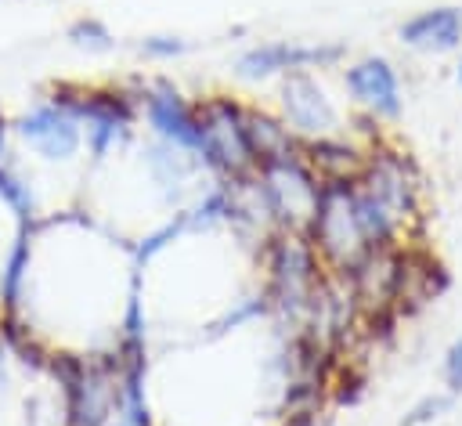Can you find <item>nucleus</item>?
I'll return each instance as SVG.
<instances>
[{"mask_svg": "<svg viewBox=\"0 0 462 426\" xmlns=\"http://www.w3.org/2000/svg\"><path fill=\"white\" fill-rule=\"evenodd\" d=\"M134 47H137V54L144 61H177V58H184L191 51V43L184 36H177V32H148Z\"/></svg>", "mask_w": 462, "mask_h": 426, "instance_id": "obj_11", "label": "nucleus"}, {"mask_svg": "<svg viewBox=\"0 0 462 426\" xmlns=\"http://www.w3.org/2000/svg\"><path fill=\"white\" fill-rule=\"evenodd\" d=\"M199 162L213 181H249L256 152L249 141V101L231 94H209L199 101Z\"/></svg>", "mask_w": 462, "mask_h": 426, "instance_id": "obj_1", "label": "nucleus"}, {"mask_svg": "<svg viewBox=\"0 0 462 426\" xmlns=\"http://www.w3.org/2000/svg\"><path fill=\"white\" fill-rule=\"evenodd\" d=\"M278 119L300 144L343 134V116L318 83V72H292L278 79Z\"/></svg>", "mask_w": 462, "mask_h": 426, "instance_id": "obj_6", "label": "nucleus"}, {"mask_svg": "<svg viewBox=\"0 0 462 426\" xmlns=\"http://www.w3.org/2000/svg\"><path fill=\"white\" fill-rule=\"evenodd\" d=\"M346 58V43H332V40H260L253 47H245L235 58V76L242 83H267V79H285L292 72H325L343 65Z\"/></svg>", "mask_w": 462, "mask_h": 426, "instance_id": "obj_3", "label": "nucleus"}, {"mask_svg": "<svg viewBox=\"0 0 462 426\" xmlns=\"http://www.w3.org/2000/svg\"><path fill=\"white\" fill-rule=\"evenodd\" d=\"M105 426H134V422H126V419H119V415H116V419H108Z\"/></svg>", "mask_w": 462, "mask_h": 426, "instance_id": "obj_16", "label": "nucleus"}, {"mask_svg": "<svg viewBox=\"0 0 462 426\" xmlns=\"http://www.w3.org/2000/svg\"><path fill=\"white\" fill-rule=\"evenodd\" d=\"M7 134H11V126H7V119L0 116V162H7Z\"/></svg>", "mask_w": 462, "mask_h": 426, "instance_id": "obj_14", "label": "nucleus"}, {"mask_svg": "<svg viewBox=\"0 0 462 426\" xmlns=\"http://www.w3.org/2000/svg\"><path fill=\"white\" fill-rule=\"evenodd\" d=\"M54 94L76 112L83 123V148L94 162H105L112 152H119L130 137L137 119V94L126 87H79L61 83Z\"/></svg>", "mask_w": 462, "mask_h": 426, "instance_id": "obj_2", "label": "nucleus"}, {"mask_svg": "<svg viewBox=\"0 0 462 426\" xmlns=\"http://www.w3.org/2000/svg\"><path fill=\"white\" fill-rule=\"evenodd\" d=\"M397 40L426 58L458 54L462 47V4H433L415 14H408L397 25Z\"/></svg>", "mask_w": 462, "mask_h": 426, "instance_id": "obj_8", "label": "nucleus"}, {"mask_svg": "<svg viewBox=\"0 0 462 426\" xmlns=\"http://www.w3.org/2000/svg\"><path fill=\"white\" fill-rule=\"evenodd\" d=\"M451 404H455V397H451L444 386H440V390H433V394H422V397L404 412L401 426H430V422H437Z\"/></svg>", "mask_w": 462, "mask_h": 426, "instance_id": "obj_12", "label": "nucleus"}, {"mask_svg": "<svg viewBox=\"0 0 462 426\" xmlns=\"http://www.w3.org/2000/svg\"><path fill=\"white\" fill-rule=\"evenodd\" d=\"M343 90L368 123H397L404 112V79L386 54H361L346 61Z\"/></svg>", "mask_w": 462, "mask_h": 426, "instance_id": "obj_5", "label": "nucleus"}, {"mask_svg": "<svg viewBox=\"0 0 462 426\" xmlns=\"http://www.w3.org/2000/svg\"><path fill=\"white\" fill-rule=\"evenodd\" d=\"M440 386L451 397H462V336H455L440 354Z\"/></svg>", "mask_w": 462, "mask_h": 426, "instance_id": "obj_13", "label": "nucleus"}, {"mask_svg": "<svg viewBox=\"0 0 462 426\" xmlns=\"http://www.w3.org/2000/svg\"><path fill=\"white\" fill-rule=\"evenodd\" d=\"M11 130L47 162H72L83 152V123L54 90L51 97L25 108Z\"/></svg>", "mask_w": 462, "mask_h": 426, "instance_id": "obj_7", "label": "nucleus"}, {"mask_svg": "<svg viewBox=\"0 0 462 426\" xmlns=\"http://www.w3.org/2000/svg\"><path fill=\"white\" fill-rule=\"evenodd\" d=\"M134 94H137V119L148 126L155 141H166L191 155L199 152V101H191L180 87H173L162 76L141 79Z\"/></svg>", "mask_w": 462, "mask_h": 426, "instance_id": "obj_4", "label": "nucleus"}, {"mask_svg": "<svg viewBox=\"0 0 462 426\" xmlns=\"http://www.w3.org/2000/svg\"><path fill=\"white\" fill-rule=\"evenodd\" d=\"M69 43L76 47V51H87V54H105V51H112L116 47V36H112V29L101 22V18H94V14H83V18H76L72 25H69Z\"/></svg>", "mask_w": 462, "mask_h": 426, "instance_id": "obj_10", "label": "nucleus"}, {"mask_svg": "<svg viewBox=\"0 0 462 426\" xmlns=\"http://www.w3.org/2000/svg\"><path fill=\"white\" fill-rule=\"evenodd\" d=\"M0 199L11 206V213L18 217V224H36V195L29 188V181L11 166V162H0Z\"/></svg>", "mask_w": 462, "mask_h": 426, "instance_id": "obj_9", "label": "nucleus"}, {"mask_svg": "<svg viewBox=\"0 0 462 426\" xmlns=\"http://www.w3.org/2000/svg\"><path fill=\"white\" fill-rule=\"evenodd\" d=\"M455 83L462 87V47H458V58H455Z\"/></svg>", "mask_w": 462, "mask_h": 426, "instance_id": "obj_15", "label": "nucleus"}]
</instances>
